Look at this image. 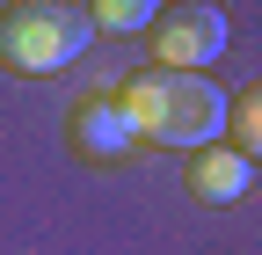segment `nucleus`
<instances>
[{
	"label": "nucleus",
	"instance_id": "f257e3e1",
	"mask_svg": "<svg viewBox=\"0 0 262 255\" xmlns=\"http://www.w3.org/2000/svg\"><path fill=\"white\" fill-rule=\"evenodd\" d=\"M117 110L131 124L139 146H168V153H189V146H211L226 132V88H211L204 73H168V66H146L131 73Z\"/></svg>",
	"mask_w": 262,
	"mask_h": 255
},
{
	"label": "nucleus",
	"instance_id": "f03ea898",
	"mask_svg": "<svg viewBox=\"0 0 262 255\" xmlns=\"http://www.w3.org/2000/svg\"><path fill=\"white\" fill-rule=\"evenodd\" d=\"M95 29L66 0H8L0 8V66L8 73H58L88 51Z\"/></svg>",
	"mask_w": 262,
	"mask_h": 255
},
{
	"label": "nucleus",
	"instance_id": "7ed1b4c3",
	"mask_svg": "<svg viewBox=\"0 0 262 255\" xmlns=\"http://www.w3.org/2000/svg\"><path fill=\"white\" fill-rule=\"evenodd\" d=\"M146 44H153V66L168 73H204L211 58L233 44V29L211 0H168L153 22H146Z\"/></svg>",
	"mask_w": 262,
	"mask_h": 255
},
{
	"label": "nucleus",
	"instance_id": "20e7f679",
	"mask_svg": "<svg viewBox=\"0 0 262 255\" xmlns=\"http://www.w3.org/2000/svg\"><path fill=\"white\" fill-rule=\"evenodd\" d=\"M66 139H73V153L88 168H117V161H131V124H124V110H117V95H88V102H73V117H66Z\"/></svg>",
	"mask_w": 262,
	"mask_h": 255
},
{
	"label": "nucleus",
	"instance_id": "39448f33",
	"mask_svg": "<svg viewBox=\"0 0 262 255\" xmlns=\"http://www.w3.org/2000/svg\"><path fill=\"white\" fill-rule=\"evenodd\" d=\"M255 189V161H241L233 146H196L189 153V197L196 204H241Z\"/></svg>",
	"mask_w": 262,
	"mask_h": 255
},
{
	"label": "nucleus",
	"instance_id": "423d86ee",
	"mask_svg": "<svg viewBox=\"0 0 262 255\" xmlns=\"http://www.w3.org/2000/svg\"><path fill=\"white\" fill-rule=\"evenodd\" d=\"M226 132H233V153H241V161L262 153V88H255V80H248L241 95H226Z\"/></svg>",
	"mask_w": 262,
	"mask_h": 255
},
{
	"label": "nucleus",
	"instance_id": "0eeeda50",
	"mask_svg": "<svg viewBox=\"0 0 262 255\" xmlns=\"http://www.w3.org/2000/svg\"><path fill=\"white\" fill-rule=\"evenodd\" d=\"M160 15V0H88V29H110V37H131V29H139L146 37V22Z\"/></svg>",
	"mask_w": 262,
	"mask_h": 255
}]
</instances>
